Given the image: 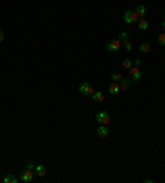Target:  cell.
<instances>
[{"label":"cell","mask_w":165,"mask_h":183,"mask_svg":"<svg viewBox=\"0 0 165 183\" xmlns=\"http://www.w3.org/2000/svg\"><path fill=\"white\" fill-rule=\"evenodd\" d=\"M129 71H130V81H139L142 78V73L139 69V66H132Z\"/></svg>","instance_id":"obj_6"},{"label":"cell","mask_w":165,"mask_h":183,"mask_svg":"<svg viewBox=\"0 0 165 183\" xmlns=\"http://www.w3.org/2000/svg\"><path fill=\"white\" fill-rule=\"evenodd\" d=\"M3 38H5V35H3V31H2V30H0V43H2V41H3Z\"/></svg>","instance_id":"obj_22"},{"label":"cell","mask_w":165,"mask_h":183,"mask_svg":"<svg viewBox=\"0 0 165 183\" xmlns=\"http://www.w3.org/2000/svg\"><path fill=\"white\" fill-rule=\"evenodd\" d=\"M158 45H162V46H165V31H162L160 35H158Z\"/></svg>","instance_id":"obj_18"},{"label":"cell","mask_w":165,"mask_h":183,"mask_svg":"<svg viewBox=\"0 0 165 183\" xmlns=\"http://www.w3.org/2000/svg\"><path fill=\"white\" fill-rule=\"evenodd\" d=\"M96 135L101 137V139L107 137V135H109V126H99L98 130H96Z\"/></svg>","instance_id":"obj_7"},{"label":"cell","mask_w":165,"mask_h":183,"mask_svg":"<svg viewBox=\"0 0 165 183\" xmlns=\"http://www.w3.org/2000/svg\"><path fill=\"white\" fill-rule=\"evenodd\" d=\"M35 170H28V168H25L23 170V173H22V176H20V180L22 181H25V183H30L31 180H33V176H35Z\"/></svg>","instance_id":"obj_5"},{"label":"cell","mask_w":165,"mask_h":183,"mask_svg":"<svg viewBox=\"0 0 165 183\" xmlns=\"http://www.w3.org/2000/svg\"><path fill=\"white\" fill-rule=\"evenodd\" d=\"M17 181H18V178L13 175H5L3 176V183H17Z\"/></svg>","instance_id":"obj_14"},{"label":"cell","mask_w":165,"mask_h":183,"mask_svg":"<svg viewBox=\"0 0 165 183\" xmlns=\"http://www.w3.org/2000/svg\"><path fill=\"white\" fill-rule=\"evenodd\" d=\"M163 30H165V22H163Z\"/></svg>","instance_id":"obj_24"},{"label":"cell","mask_w":165,"mask_h":183,"mask_svg":"<svg viewBox=\"0 0 165 183\" xmlns=\"http://www.w3.org/2000/svg\"><path fill=\"white\" fill-rule=\"evenodd\" d=\"M124 22L125 23H136V22H139V15L132 10H127L124 13Z\"/></svg>","instance_id":"obj_3"},{"label":"cell","mask_w":165,"mask_h":183,"mask_svg":"<svg viewBox=\"0 0 165 183\" xmlns=\"http://www.w3.org/2000/svg\"><path fill=\"white\" fill-rule=\"evenodd\" d=\"M109 79H112L114 83H120V79H122V74H120V73H112Z\"/></svg>","instance_id":"obj_15"},{"label":"cell","mask_w":165,"mask_h":183,"mask_svg":"<svg viewBox=\"0 0 165 183\" xmlns=\"http://www.w3.org/2000/svg\"><path fill=\"white\" fill-rule=\"evenodd\" d=\"M107 89H109V94H112V96H116V94H119L120 93V86H119V83H111L109 84V88H107Z\"/></svg>","instance_id":"obj_8"},{"label":"cell","mask_w":165,"mask_h":183,"mask_svg":"<svg viewBox=\"0 0 165 183\" xmlns=\"http://www.w3.org/2000/svg\"><path fill=\"white\" fill-rule=\"evenodd\" d=\"M119 40H120V41H124V40H129V35L125 33V31H122V33L119 35Z\"/></svg>","instance_id":"obj_21"},{"label":"cell","mask_w":165,"mask_h":183,"mask_svg":"<svg viewBox=\"0 0 165 183\" xmlns=\"http://www.w3.org/2000/svg\"><path fill=\"white\" fill-rule=\"evenodd\" d=\"M122 45H124V48L127 50V51H130V50H132V43H130L129 40H124V41H122Z\"/></svg>","instance_id":"obj_19"},{"label":"cell","mask_w":165,"mask_h":183,"mask_svg":"<svg viewBox=\"0 0 165 183\" xmlns=\"http://www.w3.org/2000/svg\"><path fill=\"white\" fill-rule=\"evenodd\" d=\"M35 173H36V176L43 178V176L46 175V168H45V165H35Z\"/></svg>","instance_id":"obj_11"},{"label":"cell","mask_w":165,"mask_h":183,"mask_svg":"<svg viewBox=\"0 0 165 183\" xmlns=\"http://www.w3.org/2000/svg\"><path fill=\"white\" fill-rule=\"evenodd\" d=\"M134 12L139 15V18H144L145 15H147V8H145V5H137Z\"/></svg>","instance_id":"obj_9"},{"label":"cell","mask_w":165,"mask_h":183,"mask_svg":"<svg viewBox=\"0 0 165 183\" xmlns=\"http://www.w3.org/2000/svg\"><path fill=\"white\" fill-rule=\"evenodd\" d=\"M119 86H120V91H129L130 89V79H125V78H122L120 79V83H119Z\"/></svg>","instance_id":"obj_10"},{"label":"cell","mask_w":165,"mask_h":183,"mask_svg":"<svg viewBox=\"0 0 165 183\" xmlns=\"http://www.w3.org/2000/svg\"><path fill=\"white\" fill-rule=\"evenodd\" d=\"M132 64H134V66H139V64H141V60H136V61H132Z\"/></svg>","instance_id":"obj_23"},{"label":"cell","mask_w":165,"mask_h":183,"mask_svg":"<svg viewBox=\"0 0 165 183\" xmlns=\"http://www.w3.org/2000/svg\"><path fill=\"white\" fill-rule=\"evenodd\" d=\"M96 121L101 124V126H109L111 124V116H109V112H106V110H101V112L96 114Z\"/></svg>","instance_id":"obj_1"},{"label":"cell","mask_w":165,"mask_h":183,"mask_svg":"<svg viewBox=\"0 0 165 183\" xmlns=\"http://www.w3.org/2000/svg\"><path fill=\"white\" fill-rule=\"evenodd\" d=\"M106 50L107 51H119L120 50V40H109L106 43Z\"/></svg>","instance_id":"obj_4"},{"label":"cell","mask_w":165,"mask_h":183,"mask_svg":"<svg viewBox=\"0 0 165 183\" xmlns=\"http://www.w3.org/2000/svg\"><path fill=\"white\" fill-rule=\"evenodd\" d=\"M78 89H79V93H81L82 96H93V94H94V88L91 86L89 83H81Z\"/></svg>","instance_id":"obj_2"},{"label":"cell","mask_w":165,"mask_h":183,"mask_svg":"<svg viewBox=\"0 0 165 183\" xmlns=\"http://www.w3.org/2000/svg\"><path fill=\"white\" fill-rule=\"evenodd\" d=\"M25 168H28V170H35V163H33V160H28L27 163H25Z\"/></svg>","instance_id":"obj_20"},{"label":"cell","mask_w":165,"mask_h":183,"mask_svg":"<svg viewBox=\"0 0 165 183\" xmlns=\"http://www.w3.org/2000/svg\"><path fill=\"white\" fill-rule=\"evenodd\" d=\"M132 66H134V64H132V61H130V60H127V58H125V60H122V68L130 69Z\"/></svg>","instance_id":"obj_17"},{"label":"cell","mask_w":165,"mask_h":183,"mask_svg":"<svg viewBox=\"0 0 165 183\" xmlns=\"http://www.w3.org/2000/svg\"><path fill=\"white\" fill-rule=\"evenodd\" d=\"M137 27L139 28H141V30H147L149 28V20H147V18H139V22H137Z\"/></svg>","instance_id":"obj_12"},{"label":"cell","mask_w":165,"mask_h":183,"mask_svg":"<svg viewBox=\"0 0 165 183\" xmlns=\"http://www.w3.org/2000/svg\"><path fill=\"white\" fill-rule=\"evenodd\" d=\"M96 102H104V94L103 93H99V91H94V94L91 96Z\"/></svg>","instance_id":"obj_13"},{"label":"cell","mask_w":165,"mask_h":183,"mask_svg":"<svg viewBox=\"0 0 165 183\" xmlns=\"http://www.w3.org/2000/svg\"><path fill=\"white\" fill-rule=\"evenodd\" d=\"M139 50H141L142 53H149V51H150V45L149 43H142L141 46H139Z\"/></svg>","instance_id":"obj_16"}]
</instances>
